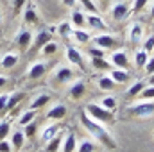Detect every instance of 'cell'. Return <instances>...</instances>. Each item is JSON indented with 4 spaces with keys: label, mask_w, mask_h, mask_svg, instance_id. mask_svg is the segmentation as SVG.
<instances>
[{
    "label": "cell",
    "mask_w": 154,
    "mask_h": 152,
    "mask_svg": "<svg viewBox=\"0 0 154 152\" xmlns=\"http://www.w3.org/2000/svg\"><path fill=\"white\" fill-rule=\"evenodd\" d=\"M79 118H81V125L86 129V132H88L91 138H95V141L102 143L106 149H116L115 138H113L111 132L104 127V123L93 120L86 111H81V116H79Z\"/></svg>",
    "instance_id": "1"
},
{
    "label": "cell",
    "mask_w": 154,
    "mask_h": 152,
    "mask_svg": "<svg viewBox=\"0 0 154 152\" xmlns=\"http://www.w3.org/2000/svg\"><path fill=\"white\" fill-rule=\"evenodd\" d=\"M84 111L90 114L93 120H97V122H100V123H111V122H115V113L109 111V109H106V108H102V106L97 104V102H90V104L84 108Z\"/></svg>",
    "instance_id": "2"
},
{
    "label": "cell",
    "mask_w": 154,
    "mask_h": 152,
    "mask_svg": "<svg viewBox=\"0 0 154 152\" xmlns=\"http://www.w3.org/2000/svg\"><path fill=\"white\" fill-rule=\"evenodd\" d=\"M129 113L138 118H149L154 114V100H142L129 108Z\"/></svg>",
    "instance_id": "3"
},
{
    "label": "cell",
    "mask_w": 154,
    "mask_h": 152,
    "mask_svg": "<svg viewBox=\"0 0 154 152\" xmlns=\"http://www.w3.org/2000/svg\"><path fill=\"white\" fill-rule=\"evenodd\" d=\"M14 43H16V47L20 48V50H23V52H27L29 48H31V43H32V32L29 31V29H20L18 32H16V36H14Z\"/></svg>",
    "instance_id": "4"
},
{
    "label": "cell",
    "mask_w": 154,
    "mask_h": 152,
    "mask_svg": "<svg viewBox=\"0 0 154 152\" xmlns=\"http://www.w3.org/2000/svg\"><path fill=\"white\" fill-rule=\"evenodd\" d=\"M109 13H111V20H113V22H122V20H125V18L129 16L131 9H129V5H127L125 2H115V4L111 5Z\"/></svg>",
    "instance_id": "5"
},
{
    "label": "cell",
    "mask_w": 154,
    "mask_h": 152,
    "mask_svg": "<svg viewBox=\"0 0 154 152\" xmlns=\"http://www.w3.org/2000/svg\"><path fill=\"white\" fill-rule=\"evenodd\" d=\"M109 63H111V66H115V68H125V70H127V66H129V56H127V52H125L124 48L115 50V52H111V56H109Z\"/></svg>",
    "instance_id": "6"
},
{
    "label": "cell",
    "mask_w": 154,
    "mask_h": 152,
    "mask_svg": "<svg viewBox=\"0 0 154 152\" xmlns=\"http://www.w3.org/2000/svg\"><path fill=\"white\" fill-rule=\"evenodd\" d=\"M45 74H47V63L43 59H38V61L31 63V66L27 70V79L36 81V79H41Z\"/></svg>",
    "instance_id": "7"
},
{
    "label": "cell",
    "mask_w": 154,
    "mask_h": 152,
    "mask_svg": "<svg viewBox=\"0 0 154 152\" xmlns=\"http://www.w3.org/2000/svg\"><path fill=\"white\" fill-rule=\"evenodd\" d=\"M22 22L25 25H34V23H39V14H38V9L32 2H27L25 4V9H23V18Z\"/></svg>",
    "instance_id": "8"
},
{
    "label": "cell",
    "mask_w": 154,
    "mask_h": 152,
    "mask_svg": "<svg viewBox=\"0 0 154 152\" xmlns=\"http://www.w3.org/2000/svg\"><path fill=\"white\" fill-rule=\"evenodd\" d=\"M65 56H66V61H68L70 65H74V66H84L82 52H81L77 47H74V45L66 47V48H65Z\"/></svg>",
    "instance_id": "9"
},
{
    "label": "cell",
    "mask_w": 154,
    "mask_h": 152,
    "mask_svg": "<svg viewBox=\"0 0 154 152\" xmlns=\"http://www.w3.org/2000/svg\"><path fill=\"white\" fill-rule=\"evenodd\" d=\"M52 79L59 84H65V82H70L74 79V70L70 66H57L52 74Z\"/></svg>",
    "instance_id": "10"
},
{
    "label": "cell",
    "mask_w": 154,
    "mask_h": 152,
    "mask_svg": "<svg viewBox=\"0 0 154 152\" xmlns=\"http://www.w3.org/2000/svg\"><path fill=\"white\" fill-rule=\"evenodd\" d=\"M93 39V43L97 45V47H100V48H104V50H109V48H113L116 45V36L113 34H108V32H102V34H97Z\"/></svg>",
    "instance_id": "11"
},
{
    "label": "cell",
    "mask_w": 154,
    "mask_h": 152,
    "mask_svg": "<svg viewBox=\"0 0 154 152\" xmlns=\"http://www.w3.org/2000/svg\"><path fill=\"white\" fill-rule=\"evenodd\" d=\"M66 113H68L66 106H65L63 102H57V104H54V106L47 111V118L52 120V122H59V120H63V118L66 116Z\"/></svg>",
    "instance_id": "12"
},
{
    "label": "cell",
    "mask_w": 154,
    "mask_h": 152,
    "mask_svg": "<svg viewBox=\"0 0 154 152\" xmlns=\"http://www.w3.org/2000/svg\"><path fill=\"white\" fill-rule=\"evenodd\" d=\"M52 36H50V32L47 31V29H43V31H38L36 34H32V43H31V48L29 50H39L47 41H50Z\"/></svg>",
    "instance_id": "13"
},
{
    "label": "cell",
    "mask_w": 154,
    "mask_h": 152,
    "mask_svg": "<svg viewBox=\"0 0 154 152\" xmlns=\"http://www.w3.org/2000/svg\"><path fill=\"white\" fill-rule=\"evenodd\" d=\"M56 134H59V123H47L39 132V140H41V143H47Z\"/></svg>",
    "instance_id": "14"
},
{
    "label": "cell",
    "mask_w": 154,
    "mask_h": 152,
    "mask_svg": "<svg viewBox=\"0 0 154 152\" xmlns=\"http://www.w3.org/2000/svg\"><path fill=\"white\" fill-rule=\"evenodd\" d=\"M84 91H86V84H84V81H81V79L75 81V82H72L70 88H68V95H70V99H74V100L82 99Z\"/></svg>",
    "instance_id": "15"
},
{
    "label": "cell",
    "mask_w": 154,
    "mask_h": 152,
    "mask_svg": "<svg viewBox=\"0 0 154 152\" xmlns=\"http://www.w3.org/2000/svg\"><path fill=\"white\" fill-rule=\"evenodd\" d=\"M9 141H11V145H13V150H20V149L23 147V143H25V134H23V131H22V129L11 131Z\"/></svg>",
    "instance_id": "16"
},
{
    "label": "cell",
    "mask_w": 154,
    "mask_h": 152,
    "mask_svg": "<svg viewBox=\"0 0 154 152\" xmlns=\"http://www.w3.org/2000/svg\"><path fill=\"white\" fill-rule=\"evenodd\" d=\"M108 75L115 81V84H125L129 81V72L125 68H109Z\"/></svg>",
    "instance_id": "17"
},
{
    "label": "cell",
    "mask_w": 154,
    "mask_h": 152,
    "mask_svg": "<svg viewBox=\"0 0 154 152\" xmlns=\"http://www.w3.org/2000/svg\"><path fill=\"white\" fill-rule=\"evenodd\" d=\"M77 149V138L72 131H68L63 136V143H61V152H75Z\"/></svg>",
    "instance_id": "18"
},
{
    "label": "cell",
    "mask_w": 154,
    "mask_h": 152,
    "mask_svg": "<svg viewBox=\"0 0 154 152\" xmlns=\"http://www.w3.org/2000/svg\"><path fill=\"white\" fill-rule=\"evenodd\" d=\"M18 61H20V56L16 54V52H5L2 57H0V66L2 68H14L16 65H18Z\"/></svg>",
    "instance_id": "19"
},
{
    "label": "cell",
    "mask_w": 154,
    "mask_h": 152,
    "mask_svg": "<svg viewBox=\"0 0 154 152\" xmlns=\"http://www.w3.org/2000/svg\"><path fill=\"white\" fill-rule=\"evenodd\" d=\"M127 38L131 43H140L142 39H143V25L142 23H133L131 27H129V32H127Z\"/></svg>",
    "instance_id": "20"
},
{
    "label": "cell",
    "mask_w": 154,
    "mask_h": 152,
    "mask_svg": "<svg viewBox=\"0 0 154 152\" xmlns=\"http://www.w3.org/2000/svg\"><path fill=\"white\" fill-rule=\"evenodd\" d=\"M86 23L91 27V29H97V31H106V22L97 14V13H90V14H86Z\"/></svg>",
    "instance_id": "21"
},
{
    "label": "cell",
    "mask_w": 154,
    "mask_h": 152,
    "mask_svg": "<svg viewBox=\"0 0 154 152\" xmlns=\"http://www.w3.org/2000/svg\"><path fill=\"white\" fill-rule=\"evenodd\" d=\"M50 93H38L34 99H32V102H31V109H43L45 106H48V102H50Z\"/></svg>",
    "instance_id": "22"
},
{
    "label": "cell",
    "mask_w": 154,
    "mask_h": 152,
    "mask_svg": "<svg viewBox=\"0 0 154 152\" xmlns=\"http://www.w3.org/2000/svg\"><path fill=\"white\" fill-rule=\"evenodd\" d=\"M70 22H72L74 29H82V27L86 25V14L82 13V9H74V11H72Z\"/></svg>",
    "instance_id": "23"
},
{
    "label": "cell",
    "mask_w": 154,
    "mask_h": 152,
    "mask_svg": "<svg viewBox=\"0 0 154 152\" xmlns=\"http://www.w3.org/2000/svg\"><path fill=\"white\" fill-rule=\"evenodd\" d=\"M70 38H74V41L79 43V45H86V43H90L91 34L88 31H84V29H74V32H72Z\"/></svg>",
    "instance_id": "24"
},
{
    "label": "cell",
    "mask_w": 154,
    "mask_h": 152,
    "mask_svg": "<svg viewBox=\"0 0 154 152\" xmlns=\"http://www.w3.org/2000/svg\"><path fill=\"white\" fill-rule=\"evenodd\" d=\"M61 143H63V136L56 134L52 140H48L45 143V152H59L61 150Z\"/></svg>",
    "instance_id": "25"
},
{
    "label": "cell",
    "mask_w": 154,
    "mask_h": 152,
    "mask_svg": "<svg viewBox=\"0 0 154 152\" xmlns=\"http://www.w3.org/2000/svg\"><path fill=\"white\" fill-rule=\"evenodd\" d=\"M56 31H57V34H59L61 38H70L72 32H74V25H72L70 20H65V22H61V23L57 25Z\"/></svg>",
    "instance_id": "26"
},
{
    "label": "cell",
    "mask_w": 154,
    "mask_h": 152,
    "mask_svg": "<svg viewBox=\"0 0 154 152\" xmlns=\"http://www.w3.org/2000/svg\"><path fill=\"white\" fill-rule=\"evenodd\" d=\"M22 99H23V93H20V91H13V93H9V99H7V104H5V111L14 109V108L22 102Z\"/></svg>",
    "instance_id": "27"
},
{
    "label": "cell",
    "mask_w": 154,
    "mask_h": 152,
    "mask_svg": "<svg viewBox=\"0 0 154 152\" xmlns=\"http://www.w3.org/2000/svg\"><path fill=\"white\" fill-rule=\"evenodd\" d=\"M95 150H97V141H93V140H81V141H77L75 152H95Z\"/></svg>",
    "instance_id": "28"
},
{
    "label": "cell",
    "mask_w": 154,
    "mask_h": 152,
    "mask_svg": "<svg viewBox=\"0 0 154 152\" xmlns=\"http://www.w3.org/2000/svg\"><path fill=\"white\" fill-rule=\"evenodd\" d=\"M97 84H99V88H100L102 91H111V90L116 86L115 81L108 75V74H106V75H102V77H99V79H97Z\"/></svg>",
    "instance_id": "29"
},
{
    "label": "cell",
    "mask_w": 154,
    "mask_h": 152,
    "mask_svg": "<svg viewBox=\"0 0 154 152\" xmlns=\"http://www.w3.org/2000/svg\"><path fill=\"white\" fill-rule=\"evenodd\" d=\"M32 120H36V111L29 108V109H25L23 113H22L20 116H18V125H20V127H23V125L31 123Z\"/></svg>",
    "instance_id": "30"
},
{
    "label": "cell",
    "mask_w": 154,
    "mask_h": 152,
    "mask_svg": "<svg viewBox=\"0 0 154 152\" xmlns=\"http://www.w3.org/2000/svg\"><path fill=\"white\" fill-rule=\"evenodd\" d=\"M147 61H149V52H145L143 48L134 52V65H136V68H143L147 65Z\"/></svg>",
    "instance_id": "31"
},
{
    "label": "cell",
    "mask_w": 154,
    "mask_h": 152,
    "mask_svg": "<svg viewBox=\"0 0 154 152\" xmlns=\"http://www.w3.org/2000/svg\"><path fill=\"white\" fill-rule=\"evenodd\" d=\"M57 48H59L57 41L50 39V41H47V43H45V45L39 48V52H41L43 56H52V54H56V52H57Z\"/></svg>",
    "instance_id": "32"
},
{
    "label": "cell",
    "mask_w": 154,
    "mask_h": 152,
    "mask_svg": "<svg viewBox=\"0 0 154 152\" xmlns=\"http://www.w3.org/2000/svg\"><path fill=\"white\" fill-rule=\"evenodd\" d=\"M91 66L95 70H109L111 68V63L106 57H91Z\"/></svg>",
    "instance_id": "33"
},
{
    "label": "cell",
    "mask_w": 154,
    "mask_h": 152,
    "mask_svg": "<svg viewBox=\"0 0 154 152\" xmlns=\"http://www.w3.org/2000/svg\"><path fill=\"white\" fill-rule=\"evenodd\" d=\"M147 84H145V81L143 79H140V81H136L129 90H127V97H138L140 93H142V90L145 88Z\"/></svg>",
    "instance_id": "34"
},
{
    "label": "cell",
    "mask_w": 154,
    "mask_h": 152,
    "mask_svg": "<svg viewBox=\"0 0 154 152\" xmlns=\"http://www.w3.org/2000/svg\"><path fill=\"white\" fill-rule=\"evenodd\" d=\"M102 108H106V109H109V111H116V99L115 97H111V95H108V97H102L100 99V102H99Z\"/></svg>",
    "instance_id": "35"
},
{
    "label": "cell",
    "mask_w": 154,
    "mask_h": 152,
    "mask_svg": "<svg viewBox=\"0 0 154 152\" xmlns=\"http://www.w3.org/2000/svg\"><path fill=\"white\" fill-rule=\"evenodd\" d=\"M11 131H13V123L9 120H0V140L9 138Z\"/></svg>",
    "instance_id": "36"
},
{
    "label": "cell",
    "mask_w": 154,
    "mask_h": 152,
    "mask_svg": "<svg viewBox=\"0 0 154 152\" xmlns=\"http://www.w3.org/2000/svg\"><path fill=\"white\" fill-rule=\"evenodd\" d=\"M36 129H38V123L32 120L31 123H27V125H23L22 127V131H23V134H25V138H34L36 136Z\"/></svg>",
    "instance_id": "37"
},
{
    "label": "cell",
    "mask_w": 154,
    "mask_h": 152,
    "mask_svg": "<svg viewBox=\"0 0 154 152\" xmlns=\"http://www.w3.org/2000/svg\"><path fill=\"white\" fill-rule=\"evenodd\" d=\"M142 100H154V86H145L143 90H142V93L138 95Z\"/></svg>",
    "instance_id": "38"
},
{
    "label": "cell",
    "mask_w": 154,
    "mask_h": 152,
    "mask_svg": "<svg viewBox=\"0 0 154 152\" xmlns=\"http://www.w3.org/2000/svg\"><path fill=\"white\" fill-rule=\"evenodd\" d=\"M77 2H81V5L84 7V11H88V13H97V9H99L93 0H77Z\"/></svg>",
    "instance_id": "39"
},
{
    "label": "cell",
    "mask_w": 154,
    "mask_h": 152,
    "mask_svg": "<svg viewBox=\"0 0 154 152\" xmlns=\"http://www.w3.org/2000/svg\"><path fill=\"white\" fill-rule=\"evenodd\" d=\"M88 54L91 56V57H106V52H104V48H100V47H91L90 50H88Z\"/></svg>",
    "instance_id": "40"
},
{
    "label": "cell",
    "mask_w": 154,
    "mask_h": 152,
    "mask_svg": "<svg viewBox=\"0 0 154 152\" xmlns=\"http://www.w3.org/2000/svg\"><path fill=\"white\" fill-rule=\"evenodd\" d=\"M147 4H149V0H134V2H133V13H140V11H143Z\"/></svg>",
    "instance_id": "41"
},
{
    "label": "cell",
    "mask_w": 154,
    "mask_h": 152,
    "mask_svg": "<svg viewBox=\"0 0 154 152\" xmlns=\"http://www.w3.org/2000/svg\"><path fill=\"white\" fill-rule=\"evenodd\" d=\"M142 48H143L145 52H149V54L152 52V50H154V34H151L149 38L143 41V47H142Z\"/></svg>",
    "instance_id": "42"
},
{
    "label": "cell",
    "mask_w": 154,
    "mask_h": 152,
    "mask_svg": "<svg viewBox=\"0 0 154 152\" xmlns=\"http://www.w3.org/2000/svg\"><path fill=\"white\" fill-rule=\"evenodd\" d=\"M0 152H14V150H13V145H11V141H9L7 138L0 140Z\"/></svg>",
    "instance_id": "43"
},
{
    "label": "cell",
    "mask_w": 154,
    "mask_h": 152,
    "mask_svg": "<svg viewBox=\"0 0 154 152\" xmlns=\"http://www.w3.org/2000/svg\"><path fill=\"white\" fill-rule=\"evenodd\" d=\"M27 2H29V0H13V11H14V13H20V11L25 7Z\"/></svg>",
    "instance_id": "44"
},
{
    "label": "cell",
    "mask_w": 154,
    "mask_h": 152,
    "mask_svg": "<svg viewBox=\"0 0 154 152\" xmlns=\"http://www.w3.org/2000/svg\"><path fill=\"white\" fill-rule=\"evenodd\" d=\"M143 70L147 72V75L154 74V56H149V61H147V65L143 66Z\"/></svg>",
    "instance_id": "45"
},
{
    "label": "cell",
    "mask_w": 154,
    "mask_h": 152,
    "mask_svg": "<svg viewBox=\"0 0 154 152\" xmlns=\"http://www.w3.org/2000/svg\"><path fill=\"white\" fill-rule=\"evenodd\" d=\"M7 99H9V93H0V113H4V111H5Z\"/></svg>",
    "instance_id": "46"
},
{
    "label": "cell",
    "mask_w": 154,
    "mask_h": 152,
    "mask_svg": "<svg viewBox=\"0 0 154 152\" xmlns=\"http://www.w3.org/2000/svg\"><path fill=\"white\" fill-rule=\"evenodd\" d=\"M61 4L66 5V7H70V9H74L77 5V0H61Z\"/></svg>",
    "instance_id": "47"
},
{
    "label": "cell",
    "mask_w": 154,
    "mask_h": 152,
    "mask_svg": "<svg viewBox=\"0 0 154 152\" xmlns=\"http://www.w3.org/2000/svg\"><path fill=\"white\" fill-rule=\"evenodd\" d=\"M7 81H9V79H7L5 75H0V88H4V86L7 84Z\"/></svg>",
    "instance_id": "48"
},
{
    "label": "cell",
    "mask_w": 154,
    "mask_h": 152,
    "mask_svg": "<svg viewBox=\"0 0 154 152\" xmlns=\"http://www.w3.org/2000/svg\"><path fill=\"white\" fill-rule=\"evenodd\" d=\"M149 84H151V86H154V74H151V75H149Z\"/></svg>",
    "instance_id": "49"
},
{
    "label": "cell",
    "mask_w": 154,
    "mask_h": 152,
    "mask_svg": "<svg viewBox=\"0 0 154 152\" xmlns=\"http://www.w3.org/2000/svg\"><path fill=\"white\" fill-rule=\"evenodd\" d=\"M151 18L154 20V4H152V7H151Z\"/></svg>",
    "instance_id": "50"
},
{
    "label": "cell",
    "mask_w": 154,
    "mask_h": 152,
    "mask_svg": "<svg viewBox=\"0 0 154 152\" xmlns=\"http://www.w3.org/2000/svg\"><path fill=\"white\" fill-rule=\"evenodd\" d=\"M0 23H2V13H0Z\"/></svg>",
    "instance_id": "51"
}]
</instances>
